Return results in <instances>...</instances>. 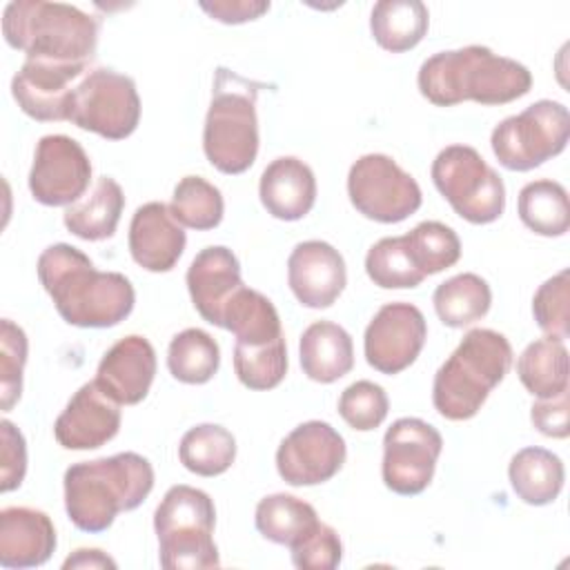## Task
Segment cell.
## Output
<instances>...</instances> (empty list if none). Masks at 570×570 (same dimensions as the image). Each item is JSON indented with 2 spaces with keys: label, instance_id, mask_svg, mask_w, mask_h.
<instances>
[{
  "label": "cell",
  "instance_id": "9a60e30c",
  "mask_svg": "<svg viewBox=\"0 0 570 570\" xmlns=\"http://www.w3.org/2000/svg\"><path fill=\"white\" fill-rule=\"evenodd\" d=\"M428 338L423 312L412 303L383 305L365 327V361L381 374H399L421 354Z\"/></svg>",
  "mask_w": 570,
  "mask_h": 570
},
{
  "label": "cell",
  "instance_id": "44dd1931",
  "mask_svg": "<svg viewBox=\"0 0 570 570\" xmlns=\"http://www.w3.org/2000/svg\"><path fill=\"white\" fill-rule=\"evenodd\" d=\"M185 281L196 312L207 323L220 327L225 305L243 287L236 254L225 245H209L200 249L194 256Z\"/></svg>",
  "mask_w": 570,
  "mask_h": 570
},
{
  "label": "cell",
  "instance_id": "ee69618b",
  "mask_svg": "<svg viewBox=\"0 0 570 570\" xmlns=\"http://www.w3.org/2000/svg\"><path fill=\"white\" fill-rule=\"evenodd\" d=\"M532 425L552 439H566L570 434L568 425V392H561L552 399H539L530 407Z\"/></svg>",
  "mask_w": 570,
  "mask_h": 570
},
{
  "label": "cell",
  "instance_id": "4316f807",
  "mask_svg": "<svg viewBox=\"0 0 570 570\" xmlns=\"http://www.w3.org/2000/svg\"><path fill=\"white\" fill-rule=\"evenodd\" d=\"M428 27L430 13L421 0H381L370 13V31L376 45L392 53L414 49Z\"/></svg>",
  "mask_w": 570,
  "mask_h": 570
},
{
  "label": "cell",
  "instance_id": "1f68e13d",
  "mask_svg": "<svg viewBox=\"0 0 570 570\" xmlns=\"http://www.w3.org/2000/svg\"><path fill=\"white\" fill-rule=\"evenodd\" d=\"M517 209L521 223L539 236H563L570 227L568 191L557 180L541 178L523 185Z\"/></svg>",
  "mask_w": 570,
  "mask_h": 570
},
{
  "label": "cell",
  "instance_id": "52a82bcc",
  "mask_svg": "<svg viewBox=\"0 0 570 570\" xmlns=\"http://www.w3.org/2000/svg\"><path fill=\"white\" fill-rule=\"evenodd\" d=\"M216 508L207 492L191 485H171L154 514L158 559L167 570L216 568L220 563L214 543Z\"/></svg>",
  "mask_w": 570,
  "mask_h": 570
},
{
  "label": "cell",
  "instance_id": "603a6c76",
  "mask_svg": "<svg viewBox=\"0 0 570 570\" xmlns=\"http://www.w3.org/2000/svg\"><path fill=\"white\" fill-rule=\"evenodd\" d=\"M258 196L267 214L278 220H301L316 200V178L307 163L296 156L272 160L261 174Z\"/></svg>",
  "mask_w": 570,
  "mask_h": 570
},
{
  "label": "cell",
  "instance_id": "60d3db41",
  "mask_svg": "<svg viewBox=\"0 0 570 570\" xmlns=\"http://www.w3.org/2000/svg\"><path fill=\"white\" fill-rule=\"evenodd\" d=\"M390 410L385 390L372 381H356L347 385L338 399V414L343 421L358 432L376 430Z\"/></svg>",
  "mask_w": 570,
  "mask_h": 570
},
{
  "label": "cell",
  "instance_id": "7402d4cb",
  "mask_svg": "<svg viewBox=\"0 0 570 570\" xmlns=\"http://www.w3.org/2000/svg\"><path fill=\"white\" fill-rule=\"evenodd\" d=\"M56 550L51 519L36 508L11 505L0 512V566L36 568Z\"/></svg>",
  "mask_w": 570,
  "mask_h": 570
},
{
  "label": "cell",
  "instance_id": "d4e9b609",
  "mask_svg": "<svg viewBox=\"0 0 570 570\" xmlns=\"http://www.w3.org/2000/svg\"><path fill=\"white\" fill-rule=\"evenodd\" d=\"M125 207L122 187L111 176H100L91 191L65 209V227L82 240H105L116 234Z\"/></svg>",
  "mask_w": 570,
  "mask_h": 570
},
{
  "label": "cell",
  "instance_id": "e575fe53",
  "mask_svg": "<svg viewBox=\"0 0 570 570\" xmlns=\"http://www.w3.org/2000/svg\"><path fill=\"white\" fill-rule=\"evenodd\" d=\"M169 212L180 225L205 232L220 225L225 203L220 189L209 180L203 176H185L174 187Z\"/></svg>",
  "mask_w": 570,
  "mask_h": 570
},
{
  "label": "cell",
  "instance_id": "f6af8a7d",
  "mask_svg": "<svg viewBox=\"0 0 570 570\" xmlns=\"http://www.w3.org/2000/svg\"><path fill=\"white\" fill-rule=\"evenodd\" d=\"M198 7L218 22L240 24L247 20H256L269 11V2L265 0H214L198 2Z\"/></svg>",
  "mask_w": 570,
  "mask_h": 570
},
{
  "label": "cell",
  "instance_id": "83f0119b",
  "mask_svg": "<svg viewBox=\"0 0 570 570\" xmlns=\"http://www.w3.org/2000/svg\"><path fill=\"white\" fill-rule=\"evenodd\" d=\"M220 327L236 336L243 345H265L283 336L281 318L274 303L256 289L240 287L223 309Z\"/></svg>",
  "mask_w": 570,
  "mask_h": 570
},
{
  "label": "cell",
  "instance_id": "9c48e42d",
  "mask_svg": "<svg viewBox=\"0 0 570 570\" xmlns=\"http://www.w3.org/2000/svg\"><path fill=\"white\" fill-rule=\"evenodd\" d=\"M570 136L568 107L537 100L517 116L503 118L490 136L497 160L510 171H530L559 156Z\"/></svg>",
  "mask_w": 570,
  "mask_h": 570
},
{
  "label": "cell",
  "instance_id": "ac0fdd59",
  "mask_svg": "<svg viewBox=\"0 0 570 570\" xmlns=\"http://www.w3.org/2000/svg\"><path fill=\"white\" fill-rule=\"evenodd\" d=\"M85 69L51 65L40 60H24L11 80V94L18 107L33 120L53 122L69 120L73 89L71 82Z\"/></svg>",
  "mask_w": 570,
  "mask_h": 570
},
{
  "label": "cell",
  "instance_id": "d6a6232c",
  "mask_svg": "<svg viewBox=\"0 0 570 570\" xmlns=\"http://www.w3.org/2000/svg\"><path fill=\"white\" fill-rule=\"evenodd\" d=\"M178 459L198 476H218L227 472L236 459V439L223 425L200 423L183 434Z\"/></svg>",
  "mask_w": 570,
  "mask_h": 570
},
{
  "label": "cell",
  "instance_id": "ffe728a7",
  "mask_svg": "<svg viewBox=\"0 0 570 570\" xmlns=\"http://www.w3.org/2000/svg\"><path fill=\"white\" fill-rule=\"evenodd\" d=\"M187 236L169 205L151 200L136 209L129 223L131 258L147 272H169L185 252Z\"/></svg>",
  "mask_w": 570,
  "mask_h": 570
},
{
  "label": "cell",
  "instance_id": "277c9868",
  "mask_svg": "<svg viewBox=\"0 0 570 570\" xmlns=\"http://www.w3.org/2000/svg\"><path fill=\"white\" fill-rule=\"evenodd\" d=\"M2 33L27 60L87 69L98 45V20L65 2L13 0L4 7Z\"/></svg>",
  "mask_w": 570,
  "mask_h": 570
},
{
  "label": "cell",
  "instance_id": "d590c367",
  "mask_svg": "<svg viewBox=\"0 0 570 570\" xmlns=\"http://www.w3.org/2000/svg\"><path fill=\"white\" fill-rule=\"evenodd\" d=\"M410 258L423 276L439 274L461 258V240L452 227L439 220H423L403 236Z\"/></svg>",
  "mask_w": 570,
  "mask_h": 570
},
{
  "label": "cell",
  "instance_id": "8992f818",
  "mask_svg": "<svg viewBox=\"0 0 570 570\" xmlns=\"http://www.w3.org/2000/svg\"><path fill=\"white\" fill-rule=\"evenodd\" d=\"M258 89L254 82L220 67L203 127V149L223 174L247 171L258 154Z\"/></svg>",
  "mask_w": 570,
  "mask_h": 570
},
{
  "label": "cell",
  "instance_id": "cb8c5ba5",
  "mask_svg": "<svg viewBox=\"0 0 570 570\" xmlns=\"http://www.w3.org/2000/svg\"><path fill=\"white\" fill-rule=\"evenodd\" d=\"M301 367L316 383H334L354 367L352 336L332 321H316L298 343Z\"/></svg>",
  "mask_w": 570,
  "mask_h": 570
},
{
  "label": "cell",
  "instance_id": "2e32d148",
  "mask_svg": "<svg viewBox=\"0 0 570 570\" xmlns=\"http://www.w3.org/2000/svg\"><path fill=\"white\" fill-rule=\"evenodd\" d=\"M287 283L296 301L312 309L334 305L347 283L341 252L325 240H303L287 258Z\"/></svg>",
  "mask_w": 570,
  "mask_h": 570
},
{
  "label": "cell",
  "instance_id": "4fadbf2b",
  "mask_svg": "<svg viewBox=\"0 0 570 570\" xmlns=\"http://www.w3.org/2000/svg\"><path fill=\"white\" fill-rule=\"evenodd\" d=\"M89 180L91 160L78 140L65 134H49L38 140L29 191L40 205H73L87 191Z\"/></svg>",
  "mask_w": 570,
  "mask_h": 570
},
{
  "label": "cell",
  "instance_id": "d6986e66",
  "mask_svg": "<svg viewBox=\"0 0 570 570\" xmlns=\"http://www.w3.org/2000/svg\"><path fill=\"white\" fill-rule=\"evenodd\" d=\"M156 376V352L145 336L129 334L114 343L98 363L96 383L120 405L140 403Z\"/></svg>",
  "mask_w": 570,
  "mask_h": 570
},
{
  "label": "cell",
  "instance_id": "8d00e7d4",
  "mask_svg": "<svg viewBox=\"0 0 570 570\" xmlns=\"http://www.w3.org/2000/svg\"><path fill=\"white\" fill-rule=\"evenodd\" d=\"M365 272L370 281L383 289H410L423 283L403 236H385L376 240L365 256Z\"/></svg>",
  "mask_w": 570,
  "mask_h": 570
},
{
  "label": "cell",
  "instance_id": "5bb4252c",
  "mask_svg": "<svg viewBox=\"0 0 570 570\" xmlns=\"http://www.w3.org/2000/svg\"><path fill=\"white\" fill-rule=\"evenodd\" d=\"M345 454V441L330 423L305 421L281 441L276 470L289 485H318L343 468Z\"/></svg>",
  "mask_w": 570,
  "mask_h": 570
},
{
  "label": "cell",
  "instance_id": "836d02e7",
  "mask_svg": "<svg viewBox=\"0 0 570 570\" xmlns=\"http://www.w3.org/2000/svg\"><path fill=\"white\" fill-rule=\"evenodd\" d=\"M220 365L218 343L198 327L178 332L167 350V367L171 376L187 385H203L214 379Z\"/></svg>",
  "mask_w": 570,
  "mask_h": 570
},
{
  "label": "cell",
  "instance_id": "3957f363",
  "mask_svg": "<svg viewBox=\"0 0 570 570\" xmlns=\"http://www.w3.org/2000/svg\"><path fill=\"white\" fill-rule=\"evenodd\" d=\"M154 488L151 463L136 452L80 461L65 472V510L82 532L107 530L118 512L136 510Z\"/></svg>",
  "mask_w": 570,
  "mask_h": 570
},
{
  "label": "cell",
  "instance_id": "5b68a950",
  "mask_svg": "<svg viewBox=\"0 0 570 570\" xmlns=\"http://www.w3.org/2000/svg\"><path fill=\"white\" fill-rule=\"evenodd\" d=\"M512 365L510 341L488 327L470 330L432 383L434 410L448 421L472 419Z\"/></svg>",
  "mask_w": 570,
  "mask_h": 570
},
{
  "label": "cell",
  "instance_id": "b9f144b4",
  "mask_svg": "<svg viewBox=\"0 0 570 570\" xmlns=\"http://www.w3.org/2000/svg\"><path fill=\"white\" fill-rule=\"evenodd\" d=\"M289 552L292 563L301 570H334L343 559V543L336 530L321 521L309 534L296 541Z\"/></svg>",
  "mask_w": 570,
  "mask_h": 570
},
{
  "label": "cell",
  "instance_id": "e0dca14e",
  "mask_svg": "<svg viewBox=\"0 0 570 570\" xmlns=\"http://www.w3.org/2000/svg\"><path fill=\"white\" fill-rule=\"evenodd\" d=\"M120 403L96 381L80 385L53 423V436L65 450H96L120 430Z\"/></svg>",
  "mask_w": 570,
  "mask_h": 570
},
{
  "label": "cell",
  "instance_id": "74e56055",
  "mask_svg": "<svg viewBox=\"0 0 570 570\" xmlns=\"http://www.w3.org/2000/svg\"><path fill=\"white\" fill-rule=\"evenodd\" d=\"M234 372L249 390H272L287 374L285 336L265 345H234Z\"/></svg>",
  "mask_w": 570,
  "mask_h": 570
},
{
  "label": "cell",
  "instance_id": "7c38bea8",
  "mask_svg": "<svg viewBox=\"0 0 570 570\" xmlns=\"http://www.w3.org/2000/svg\"><path fill=\"white\" fill-rule=\"evenodd\" d=\"M443 450V436L434 425L416 416L396 419L383 436V483L403 497L421 494Z\"/></svg>",
  "mask_w": 570,
  "mask_h": 570
},
{
  "label": "cell",
  "instance_id": "f546056e",
  "mask_svg": "<svg viewBox=\"0 0 570 570\" xmlns=\"http://www.w3.org/2000/svg\"><path fill=\"white\" fill-rule=\"evenodd\" d=\"M254 523L267 541L292 548L296 541L309 534L321 521L316 510L307 501L294 494L276 492L258 501Z\"/></svg>",
  "mask_w": 570,
  "mask_h": 570
},
{
  "label": "cell",
  "instance_id": "7a4b0ae2",
  "mask_svg": "<svg viewBox=\"0 0 570 570\" xmlns=\"http://www.w3.org/2000/svg\"><path fill=\"white\" fill-rule=\"evenodd\" d=\"M416 82L421 96L436 107H452L465 100L505 105L530 91L532 73L525 65L497 56L483 45H468L423 60Z\"/></svg>",
  "mask_w": 570,
  "mask_h": 570
},
{
  "label": "cell",
  "instance_id": "30bf717a",
  "mask_svg": "<svg viewBox=\"0 0 570 570\" xmlns=\"http://www.w3.org/2000/svg\"><path fill=\"white\" fill-rule=\"evenodd\" d=\"M69 120L107 140L131 136L140 120L136 82L114 69L89 71L73 89Z\"/></svg>",
  "mask_w": 570,
  "mask_h": 570
},
{
  "label": "cell",
  "instance_id": "f35d334b",
  "mask_svg": "<svg viewBox=\"0 0 570 570\" xmlns=\"http://www.w3.org/2000/svg\"><path fill=\"white\" fill-rule=\"evenodd\" d=\"M27 334L11 318L0 321V407L9 412L22 394V370L27 363Z\"/></svg>",
  "mask_w": 570,
  "mask_h": 570
},
{
  "label": "cell",
  "instance_id": "4dcf8cb0",
  "mask_svg": "<svg viewBox=\"0 0 570 570\" xmlns=\"http://www.w3.org/2000/svg\"><path fill=\"white\" fill-rule=\"evenodd\" d=\"M434 312L448 327H465L481 321L492 305L490 285L472 272L443 281L432 294Z\"/></svg>",
  "mask_w": 570,
  "mask_h": 570
},
{
  "label": "cell",
  "instance_id": "484cf974",
  "mask_svg": "<svg viewBox=\"0 0 570 570\" xmlns=\"http://www.w3.org/2000/svg\"><path fill=\"white\" fill-rule=\"evenodd\" d=\"M510 485L514 494L528 505L552 503L566 479L561 459L546 448H523L519 450L508 468Z\"/></svg>",
  "mask_w": 570,
  "mask_h": 570
},
{
  "label": "cell",
  "instance_id": "f1b7e54d",
  "mask_svg": "<svg viewBox=\"0 0 570 570\" xmlns=\"http://www.w3.org/2000/svg\"><path fill=\"white\" fill-rule=\"evenodd\" d=\"M523 387L537 399H552L568 392V350L563 341L543 336L532 341L517 361Z\"/></svg>",
  "mask_w": 570,
  "mask_h": 570
},
{
  "label": "cell",
  "instance_id": "ba28073f",
  "mask_svg": "<svg viewBox=\"0 0 570 570\" xmlns=\"http://www.w3.org/2000/svg\"><path fill=\"white\" fill-rule=\"evenodd\" d=\"M432 183L452 209L472 225L494 223L505 209L503 178L470 145H450L432 163Z\"/></svg>",
  "mask_w": 570,
  "mask_h": 570
},
{
  "label": "cell",
  "instance_id": "8fae6325",
  "mask_svg": "<svg viewBox=\"0 0 570 570\" xmlns=\"http://www.w3.org/2000/svg\"><path fill=\"white\" fill-rule=\"evenodd\" d=\"M347 196L358 214L376 223H401L423 200L419 183L385 154H365L350 167Z\"/></svg>",
  "mask_w": 570,
  "mask_h": 570
},
{
  "label": "cell",
  "instance_id": "7bdbcfd3",
  "mask_svg": "<svg viewBox=\"0 0 570 570\" xmlns=\"http://www.w3.org/2000/svg\"><path fill=\"white\" fill-rule=\"evenodd\" d=\"M0 439H2V492H11L20 488L27 472V443L22 432L9 421H0Z\"/></svg>",
  "mask_w": 570,
  "mask_h": 570
},
{
  "label": "cell",
  "instance_id": "bcb514c9",
  "mask_svg": "<svg viewBox=\"0 0 570 570\" xmlns=\"http://www.w3.org/2000/svg\"><path fill=\"white\" fill-rule=\"evenodd\" d=\"M62 568L65 570H69V568H116V561L111 557H107L102 550L80 548L71 557L65 559Z\"/></svg>",
  "mask_w": 570,
  "mask_h": 570
},
{
  "label": "cell",
  "instance_id": "ab89813d",
  "mask_svg": "<svg viewBox=\"0 0 570 570\" xmlns=\"http://www.w3.org/2000/svg\"><path fill=\"white\" fill-rule=\"evenodd\" d=\"M570 301V272L561 269L552 278H548L539 289L534 292L532 298V314L539 325V330L546 336L552 338H568L570 332V312L568 303Z\"/></svg>",
  "mask_w": 570,
  "mask_h": 570
},
{
  "label": "cell",
  "instance_id": "6da1fadb",
  "mask_svg": "<svg viewBox=\"0 0 570 570\" xmlns=\"http://www.w3.org/2000/svg\"><path fill=\"white\" fill-rule=\"evenodd\" d=\"M36 267L40 285L69 325L114 327L134 309L131 281L120 272H98L91 258L73 245H49Z\"/></svg>",
  "mask_w": 570,
  "mask_h": 570
}]
</instances>
